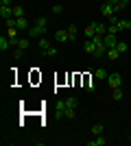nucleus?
I'll return each mask as SVG.
<instances>
[{
	"mask_svg": "<svg viewBox=\"0 0 131 146\" xmlns=\"http://www.w3.org/2000/svg\"><path fill=\"white\" fill-rule=\"evenodd\" d=\"M107 83H109V87H112V90H116V87L122 85V76H120L118 72H112L109 76H107Z\"/></svg>",
	"mask_w": 131,
	"mask_h": 146,
	"instance_id": "obj_1",
	"label": "nucleus"
},
{
	"mask_svg": "<svg viewBox=\"0 0 131 146\" xmlns=\"http://www.w3.org/2000/svg\"><path fill=\"white\" fill-rule=\"evenodd\" d=\"M26 35L29 37H42V35H46V29L44 26H39V24H35V26H29V31H26Z\"/></svg>",
	"mask_w": 131,
	"mask_h": 146,
	"instance_id": "obj_2",
	"label": "nucleus"
},
{
	"mask_svg": "<svg viewBox=\"0 0 131 146\" xmlns=\"http://www.w3.org/2000/svg\"><path fill=\"white\" fill-rule=\"evenodd\" d=\"M0 15L5 20L13 18V5H0Z\"/></svg>",
	"mask_w": 131,
	"mask_h": 146,
	"instance_id": "obj_3",
	"label": "nucleus"
},
{
	"mask_svg": "<svg viewBox=\"0 0 131 146\" xmlns=\"http://www.w3.org/2000/svg\"><path fill=\"white\" fill-rule=\"evenodd\" d=\"M55 39H57V44H66V42H72V39H70V33H68V31H57Z\"/></svg>",
	"mask_w": 131,
	"mask_h": 146,
	"instance_id": "obj_4",
	"label": "nucleus"
},
{
	"mask_svg": "<svg viewBox=\"0 0 131 146\" xmlns=\"http://www.w3.org/2000/svg\"><path fill=\"white\" fill-rule=\"evenodd\" d=\"M100 13H103L105 18H112V15H116V9H114V5H109V2H105V5L100 7Z\"/></svg>",
	"mask_w": 131,
	"mask_h": 146,
	"instance_id": "obj_5",
	"label": "nucleus"
},
{
	"mask_svg": "<svg viewBox=\"0 0 131 146\" xmlns=\"http://www.w3.org/2000/svg\"><path fill=\"white\" fill-rule=\"evenodd\" d=\"M107 140L103 135H94V140H87V146H105Z\"/></svg>",
	"mask_w": 131,
	"mask_h": 146,
	"instance_id": "obj_6",
	"label": "nucleus"
},
{
	"mask_svg": "<svg viewBox=\"0 0 131 146\" xmlns=\"http://www.w3.org/2000/svg\"><path fill=\"white\" fill-rule=\"evenodd\" d=\"M116 44H118V37L112 35V33H107L105 35V46L107 48H116Z\"/></svg>",
	"mask_w": 131,
	"mask_h": 146,
	"instance_id": "obj_7",
	"label": "nucleus"
},
{
	"mask_svg": "<svg viewBox=\"0 0 131 146\" xmlns=\"http://www.w3.org/2000/svg\"><path fill=\"white\" fill-rule=\"evenodd\" d=\"M107 76H109V74H107L105 68H96V70H94V79L96 81H107Z\"/></svg>",
	"mask_w": 131,
	"mask_h": 146,
	"instance_id": "obj_8",
	"label": "nucleus"
},
{
	"mask_svg": "<svg viewBox=\"0 0 131 146\" xmlns=\"http://www.w3.org/2000/svg\"><path fill=\"white\" fill-rule=\"evenodd\" d=\"M83 50H85V52H90V55H96V44H94V39H85Z\"/></svg>",
	"mask_w": 131,
	"mask_h": 146,
	"instance_id": "obj_9",
	"label": "nucleus"
},
{
	"mask_svg": "<svg viewBox=\"0 0 131 146\" xmlns=\"http://www.w3.org/2000/svg\"><path fill=\"white\" fill-rule=\"evenodd\" d=\"M37 46H39V52L44 55V52H46V50H48L53 44H50V39H46V37H39V44H37Z\"/></svg>",
	"mask_w": 131,
	"mask_h": 146,
	"instance_id": "obj_10",
	"label": "nucleus"
},
{
	"mask_svg": "<svg viewBox=\"0 0 131 146\" xmlns=\"http://www.w3.org/2000/svg\"><path fill=\"white\" fill-rule=\"evenodd\" d=\"M29 46H31V39H29V37H20L15 48H20V50H29Z\"/></svg>",
	"mask_w": 131,
	"mask_h": 146,
	"instance_id": "obj_11",
	"label": "nucleus"
},
{
	"mask_svg": "<svg viewBox=\"0 0 131 146\" xmlns=\"http://www.w3.org/2000/svg\"><path fill=\"white\" fill-rule=\"evenodd\" d=\"M83 35H85L87 39H92V37L96 35V26H94V24H87L85 29H83Z\"/></svg>",
	"mask_w": 131,
	"mask_h": 146,
	"instance_id": "obj_12",
	"label": "nucleus"
},
{
	"mask_svg": "<svg viewBox=\"0 0 131 146\" xmlns=\"http://www.w3.org/2000/svg\"><path fill=\"white\" fill-rule=\"evenodd\" d=\"M11 48V39H9V37H0V50H2V52H7V50Z\"/></svg>",
	"mask_w": 131,
	"mask_h": 146,
	"instance_id": "obj_13",
	"label": "nucleus"
},
{
	"mask_svg": "<svg viewBox=\"0 0 131 146\" xmlns=\"http://www.w3.org/2000/svg\"><path fill=\"white\" fill-rule=\"evenodd\" d=\"M15 29L29 31V22H26V18H15Z\"/></svg>",
	"mask_w": 131,
	"mask_h": 146,
	"instance_id": "obj_14",
	"label": "nucleus"
},
{
	"mask_svg": "<svg viewBox=\"0 0 131 146\" xmlns=\"http://www.w3.org/2000/svg\"><path fill=\"white\" fill-rule=\"evenodd\" d=\"M94 26H96V35H107V26L103 22H94Z\"/></svg>",
	"mask_w": 131,
	"mask_h": 146,
	"instance_id": "obj_15",
	"label": "nucleus"
},
{
	"mask_svg": "<svg viewBox=\"0 0 131 146\" xmlns=\"http://www.w3.org/2000/svg\"><path fill=\"white\" fill-rule=\"evenodd\" d=\"M13 18H24V9H22V5H13Z\"/></svg>",
	"mask_w": 131,
	"mask_h": 146,
	"instance_id": "obj_16",
	"label": "nucleus"
},
{
	"mask_svg": "<svg viewBox=\"0 0 131 146\" xmlns=\"http://www.w3.org/2000/svg\"><path fill=\"white\" fill-rule=\"evenodd\" d=\"M66 31H68V33H70V39L74 42V39H76V35H79V29H76L74 24H70V26H68V29H66Z\"/></svg>",
	"mask_w": 131,
	"mask_h": 146,
	"instance_id": "obj_17",
	"label": "nucleus"
},
{
	"mask_svg": "<svg viewBox=\"0 0 131 146\" xmlns=\"http://www.w3.org/2000/svg\"><path fill=\"white\" fill-rule=\"evenodd\" d=\"M118 29H120V33H122V31H129L131 22H129V20H118Z\"/></svg>",
	"mask_w": 131,
	"mask_h": 146,
	"instance_id": "obj_18",
	"label": "nucleus"
},
{
	"mask_svg": "<svg viewBox=\"0 0 131 146\" xmlns=\"http://www.w3.org/2000/svg\"><path fill=\"white\" fill-rule=\"evenodd\" d=\"M107 57H109V59H112V61H116V59H118V57H120V52H118V50H116V48H107Z\"/></svg>",
	"mask_w": 131,
	"mask_h": 146,
	"instance_id": "obj_19",
	"label": "nucleus"
},
{
	"mask_svg": "<svg viewBox=\"0 0 131 146\" xmlns=\"http://www.w3.org/2000/svg\"><path fill=\"white\" fill-rule=\"evenodd\" d=\"M103 129H105L103 124H94L92 127V135H103Z\"/></svg>",
	"mask_w": 131,
	"mask_h": 146,
	"instance_id": "obj_20",
	"label": "nucleus"
},
{
	"mask_svg": "<svg viewBox=\"0 0 131 146\" xmlns=\"http://www.w3.org/2000/svg\"><path fill=\"white\" fill-rule=\"evenodd\" d=\"M116 50H118V52H127V42H120V39H118V44H116Z\"/></svg>",
	"mask_w": 131,
	"mask_h": 146,
	"instance_id": "obj_21",
	"label": "nucleus"
},
{
	"mask_svg": "<svg viewBox=\"0 0 131 146\" xmlns=\"http://www.w3.org/2000/svg\"><path fill=\"white\" fill-rule=\"evenodd\" d=\"M114 100H122V90H120V87L114 90Z\"/></svg>",
	"mask_w": 131,
	"mask_h": 146,
	"instance_id": "obj_22",
	"label": "nucleus"
},
{
	"mask_svg": "<svg viewBox=\"0 0 131 146\" xmlns=\"http://www.w3.org/2000/svg\"><path fill=\"white\" fill-rule=\"evenodd\" d=\"M35 24L44 26V29H48V18H37V22H35Z\"/></svg>",
	"mask_w": 131,
	"mask_h": 146,
	"instance_id": "obj_23",
	"label": "nucleus"
},
{
	"mask_svg": "<svg viewBox=\"0 0 131 146\" xmlns=\"http://www.w3.org/2000/svg\"><path fill=\"white\" fill-rule=\"evenodd\" d=\"M50 11L55 13V15H59V13H63V7H61V5H53V9H50Z\"/></svg>",
	"mask_w": 131,
	"mask_h": 146,
	"instance_id": "obj_24",
	"label": "nucleus"
},
{
	"mask_svg": "<svg viewBox=\"0 0 131 146\" xmlns=\"http://www.w3.org/2000/svg\"><path fill=\"white\" fill-rule=\"evenodd\" d=\"M76 116V109L74 107H68V109H66V118H74Z\"/></svg>",
	"mask_w": 131,
	"mask_h": 146,
	"instance_id": "obj_25",
	"label": "nucleus"
},
{
	"mask_svg": "<svg viewBox=\"0 0 131 146\" xmlns=\"http://www.w3.org/2000/svg\"><path fill=\"white\" fill-rule=\"evenodd\" d=\"M44 55H46V57H55V55H57V48H55V46H50V48L46 50Z\"/></svg>",
	"mask_w": 131,
	"mask_h": 146,
	"instance_id": "obj_26",
	"label": "nucleus"
},
{
	"mask_svg": "<svg viewBox=\"0 0 131 146\" xmlns=\"http://www.w3.org/2000/svg\"><path fill=\"white\" fill-rule=\"evenodd\" d=\"M66 105H68V107H74V109H76L79 100H76V98H68V100H66Z\"/></svg>",
	"mask_w": 131,
	"mask_h": 146,
	"instance_id": "obj_27",
	"label": "nucleus"
},
{
	"mask_svg": "<svg viewBox=\"0 0 131 146\" xmlns=\"http://www.w3.org/2000/svg\"><path fill=\"white\" fill-rule=\"evenodd\" d=\"M0 5H11V0H2V2H0Z\"/></svg>",
	"mask_w": 131,
	"mask_h": 146,
	"instance_id": "obj_28",
	"label": "nucleus"
},
{
	"mask_svg": "<svg viewBox=\"0 0 131 146\" xmlns=\"http://www.w3.org/2000/svg\"><path fill=\"white\" fill-rule=\"evenodd\" d=\"M129 140H131V133H129Z\"/></svg>",
	"mask_w": 131,
	"mask_h": 146,
	"instance_id": "obj_29",
	"label": "nucleus"
}]
</instances>
